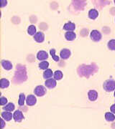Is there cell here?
Listing matches in <instances>:
<instances>
[{
    "instance_id": "83f0119b",
    "label": "cell",
    "mask_w": 115,
    "mask_h": 129,
    "mask_svg": "<svg viewBox=\"0 0 115 129\" xmlns=\"http://www.w3.org/2000/svg\"><path fill=\"white\" fill-rule=\"evenodd\" d=\"M1 123H2V125H1V128L3 129V128L5 127V120H4V119H3L2 118H1Z\"/></svg>"
},
{
    "instance_id": "e0dca14e",
    "label": "cell",
    "mask_w": 115,
    "mask_h": 129,
    "mask_svg": "<svg viewBox=\"0 0 115 129\" xmlns=\"http://www.w3.org/2000/svg\"><path fill=\"white\" fill-rule=\"evenodd\" d=\"M9 85V82L7 79L2 78L0 80V87L2 89H4V88H7Z\"/></svg>"
},
{
    "instance_id": "484cf974",
    "label": "cell",
    "mask_w": 115,
    "mask_h": 129,
    "mask_svg": "<svg viewBox=\"0 0 115 129\" xmlns=\"http://www.w3.org/2000/svg\"><path fill=\"white\" fill-rule=\"evenodd\" d=\"M0 103H1L2 106H5V105H6L7 103V99L6 98H5V97L2 96L1 98H0Z\"/></svg>"
},
{
    "instance_id": "52a82bcc",
    "label": "cell",
    "mask_w": 115,
    "mask_h": 129,
    "mask_svg": "<svg viewBox=\"0 0 115 129\" xmlns=\"http://www.w3.org/2000/svg\"><path fill=\"white\" fill-rule=\"evenodd\" d=\"M71 51L69 50L68 49H63L60 52V58L63 60H66L69 58L71 57Z\"/></svg>"
},
{
    "instance_id": "d4e9b609",
    "label": "cell",
    "mask_w": 115,
    "mask_h": 129,
    "mask_svg": "<svg viewBox=\"0 0 115 129\" xmlns=\"http://www.w3.org/2000/svg\"><path fill=\"white\" fill-rule=\"evenodd\" d=\"M108 48L111 50H115V40H111L108 42Z\"/></svg>"
},
{
    "instance_id": "f1b7e54d",
    "label": "cell",
    "mask_w": 115,
    "mask_h": 129,
    "mask_svg": "<svg viewBox=\"0 0 115 129\" xmlns=\"http://www.w3.org/2000/svg\"><path fill=\"white\" fill-rule=\"evenodd\" d=\"M114 97H115V92H114Z\"/></svg>"
},
{
    "instance_id": "cb8c5ba5",
    "label": "cell",
    "mask_w": 115,
    "mask_h": 129,
    "mask_svg": "<svg viewBox=\"0 0 115 129\" xmlns=\"http://www.w3.org/2000/svg\"><path fill=\"white\" fill-rule=\"evenodd\" d=\"M50 54H51V55L52 56L53 60H55V62H59V57H58V56H57L55 55V49H52V50H51V51H50Z\"/></svg>"
},
{
    "instance_id": "ba28073f",
    "label": "cell",
    "mask_w": 115,
    "mask_h": 129,
    "mask_svg": "<svg viewBox=\"0 0 115 129\" xmlns=\"http://www.w3.org/2000/svg\"><path fill=\"white\" fill-rule=\"evenodd\" d=\"M34 40L36 42H39V43H41L45 40V35H44V34L42 32H38L35 35Z\"/></svg>"
},
{
    "instance_id": "2e32d148",
    "label": "cell",
    "mask_w": 115,
    "mask_h": 129,
    "mask_svg": "<svg viewBox=\"0 0 115 129\" xmlns=\"http://www.w3.org/2000/svg\"><path fill=\"white\" fill-rule=\"evenodd\" d=\"M54 74L53 73L52 70L51 69H47L46 70H45L44 73H43V78L45 79V80H48V79L52 78L53 75Z\"/></svg>"
},
{
    "instance_id": "7c38bea8",
    "label": "cell",
    "mask_w": 115,
    "mask_h": 129,
    "mask_svg": "<svg viewBox=\"0 0 115 129\" xmlns=\"http://www.w3.org/2000/svg\"><path fill=\"white\" fill-rule=\"evenodd\" d=\"M75 29H76V25L75 24L72 22H68V23L65 24L63 26V29L68 32H73Z\"/></svg>"
},
{
    "instance_id": "4fadbf2b",
    "label": "cell",
    "mask_w": 115,
    "mask_h": 129,
    "mask_svg": "<svg viewBox=\"0 0 115 129\" xmlns=\"http://www.w3.org/2000/svg\"><path fill=\"white\" fill-rule=\"evenodd\" d=\"M48 55L45 51H40L37 54V58L39 60H45L48 59Z\"/></svg>"
},
{
    "instance_id": "7a4b0ae2",
    "label": "cell",
    "mask_w": 115,
    "mask_h": 129,
    "mask_svg": "<svg viewBox=\"0 0 115 129\" xmlns=\"http://www.w3.org/2000/svg\"><path fill=\"white\" fill-rule=\"evenodd\" d=\"M35 95H36L38 97L43 96L44 95H45L46 93V88L42 86V85H38L34 90Z\"/></svg>"
},
{
    "instance_id": "8fae6325",
    "label": "cell",
    "mask_w": 115,
    "mask_h": 129,
    "mask_svg": "<svg viewBox=\"0 0 115 129\" xmlns=\"http://www.w3.org/2000/svg\"><path fill=\"white\" fill-rule=\"evenodd\" d=\"M1 64H2V66L3 67V68L6 70H10L12 68V67H13L12 64L9 61H8V60H2Z\"/></svg>"
},
{
    "instance_id": "4316f807",
    "label": "cell",
    "mask_w": 115,
    "mask_h": 129,
    "mask_svg": "<svg viewBox=\"0 0 115 129\" xmlns=\"http://www.w3.org/2000/svg\"><path fill=\"white\" fill-rule=\"evenodd\" d=\"M110 110H111V112L112 113L115 114V104H114V105H112V106H111Z\"/></svg>"
},
{
    "instance_id": "277c9868",
    "label": "cell",
    "mask_w": 115,
    "mask_h": 129,
    "mask_svg": "<svg viewBox=\"0 0 115 129\" xmlns=\"http://www.w3.org/2000/svg\"><path fill=\"white\" fill-rule=\"evenodd\" d=\"M36 102H37L36 97L33 95H29L26 98V103L29 106H32L35 105Z\"/></svg>"
},
{
    "instance_id": "6da1fadb",
    "label": "cell",
    "mask_w": 115,
    "mask_h": 129,
    "mask_svg": "<svg viewBox=\"0 0 115 129\" xmlns=\"http://www.w3.org/2000/svg\"><path fill=\"white\" fill-rule=\"evenodd\" d=\"M104 89L106 92H111L115 90V81L114 80H107L103 85Z\"/></svg>"
},
{
    "instance_id": "5bb4252c",
    "label": "cell",
    "mask_w": 115,
    "mask_h": 129,
    "mask_svg": "<svg viewBox=\"0 0 115 129\" xmlns=\"http://www.w3.org/2000/svg\"><path fill=\"white\" fill-rule=\"evenodd\" d=\"M65 37L68 41H73L76 39V35L74 32H67L65 34Z\"/></svg>"
},
{
    "instance_id": "9c48e42d",
    "label": "cell",
    "mask_w": 115,
    "mask_h": 129,
    "mask_svg": "<svg viewBox=\"0 0 115 129\" xmlns=\"http://www.w3.org/2000/svg\"><path fill=\"white\" fill-rule=\"evenodd\" d=\"M88 99L91 101H94L97 100V98H98V92L94 90H89L88 92Z\"/></svg>"
},
{
    "instance_id": "7402d4cb",
    "label": "cell",
    "mask_w": 115,
    "mask_h": 129,
    "mask_svg": "<svg viewBox=\"0 0 115 129\" xmlns=\"http://www.w3.org/2000/svg\"><path fill=\"white\" fill-rule=\"evenodd\" d=\"M25 95L24 93H20L19 94V101H18V104L20 106H24L25 104Z\"/></svg>"
},
{
    "instance_id": "f546056e",
    "label": "cell",
    "mask_w": 115,
    "mask_h": 129,
    "mask_svg": "<svg viewBox=\"0 0 115 129\" xmlns=\"http://www.w3.org/2000/svg\"><path fill=\"white\" fill-rule=\"evenodd\" d=\"M114 4H115V1H114Z\"/></svg>"
},
{
    "instance_id": "d6986e66",
    "label": "cell",
    "mask_w": 115,
    "mask_h": 129,
    "mask_svg": "<svg viewBox=\"0 0 115 129\" xmlns=\"http://www.w3.org/2000/svg\"><path fill=\"white\" fill-rule=\"evenodd\" d=\"M105 119L107 121H109V122L114 121L115 120V116L114 115V113H110V112L106 113V114H105Z\"/></svg>"
},
{
    "instance_id": "30bf717a",
    "label": "cell",
    "mask_w": 115,
    "mask_h": 129,
    "mask_svg": "<svg viewBox=\"0 0 115 129\" xmlns=\"http://www.w3.org/2000/svg\"><path fill=\"white\" fill-rule=\"evenodd\" d=\"M1 115H2V118L6 121H9V120H12V118H13V115L12 114L11 112H9V111L2 112Z\"/></svg>"
},
{
    "instance_id": "5b68a950",
    "label": "cell",
    "mask_w": 115,
    "mask_h": 129,
    "mask_svg": "<svg viewBox=\"0 0 115 129\" xmlns=\"http://www.w3.org/2000/svg\"><path fill=\"white\" fill-rule=\"evenodd\" d=\"M13 118L15 122H21L24 119L23 113L20 111H16L13 114Z\"/></svg>"
},
{
    "instance_id": "8992f818",
    "label": "cell",
    "mask_w": 115,
    "mask_h": 129,
    "mask_svg": "<svg viewBox=\"0 0 115 129\" xmlns=\"http://www.w3.org/2000/svg\"><path fill=\"white\" fill-rule=\"evenodd\" d=\"M56 80L55 79L51 78L48 80H46V81L45 82V85L46 86V88H49V89H52L54 88L56 86Z\"/></svg>"
},
{
    "instance_id": "ffe728a7",
    "label": "cell",
    "mask_w": 115,
    "mask_h": 129,
    "mask_svg": "<svg viewBox=\"0 0 115 129\" xmlns=\"http://www.w3.org/2000/svg\"><path fill=\"white\" fill-rule=\"evenodd\" d=\"M53 76H54V79L55 80H60L63 78V73L60 70H56L54 73Z\"/></svg>"
},
{
    "instance_id": "44dd1931",
    "label": "cell",
    "mask_w": 115,
    "mask_h": 129,
    "mask_svg": "<svg viewBox=\"0 0 115 129\" xmlns=\"http://www.w3.org/2000/svg\"><path fill=\"white\" fill-rule=\"evenodd\" d=\"M14 108H15V106H14V104L12 103H8L7 105H6V106H5V107L3 108V109H4L5 111L12 112V111H13L14 110Z\"/></svg>"
},
{
    "instance_id": "9a60e30c",
    "label": "cell",
    "mask_w": 115,
    "mask_h": 129,
    "mask_svg": "<svg viewBox=\"0 0 115 129\" xmlns=\"http://www.w3.org/2000/svg\"><path fill=\"white\" fill-rule=\"evenodd\" d=\"M98 16H99V12L96 9H92L88 12V17L91 19H96L98 17Z\"/></svg>"
},
{
    "instance_id": "ac0fdd59",
    "label": "cell",
    "mask_w": 115,
    "mask_h": 129,
    "mask_svg": "<svg viewBox=\"0 0 115 129\" xmlns=\"http://www.w3.org/2000/svg\"><path fill=\"white\" fill-rule=\"evenodd\" d=\"M28 33L30 35H33V36H35V35L37 33L36 32V27H35V25H30L29 26V27L28 29Z\"/></svg>"
},
{
    "instance_id": "3957f363",
    "label": "cell",
    "mask_w": 115,
    "mask_h": 129,
    "mask_svg": "<svg viewBox=\"0 0 115 129\" xmlns=\"http://www.w3.org/2000/svg\"><path fill=\"white\" fill-rule=\"evenodd\" d=\"M90 37L93 41L99 42L101 40V34L100 32H99L98 30H92V32L90 34Z\"/></svg>"
},
{
    "instance_id": "603a6c76",
    "label": "cell",
    "mask_w": 115,
    "mask_h": 129,
    "mask_svg": "<svg viewBox=\"0 0 115 129\" xmlns=\"http://www.w3.org/2000/svg\"><path fill=\"white\" fill-rule=\"evenodd\" d=\"M49 67V63L47 61H42L41 62H40L39 64V68L41 70H47L48 69Z\"/></svg>"
}]
</instances>
